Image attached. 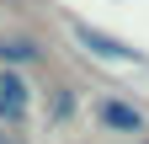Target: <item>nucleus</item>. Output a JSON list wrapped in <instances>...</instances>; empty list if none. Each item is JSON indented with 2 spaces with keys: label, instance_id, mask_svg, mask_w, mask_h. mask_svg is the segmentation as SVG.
Masks as SVG:
<instances>
[{
  "label": "nucleus",
  "instance_id": "f257e3e1",
  "mask_svg": "<svg viewBox=\"0 0 149 144\" xmlns=\"http://www.w3.org/2000/svg\"><path fill=\"white\" fill-rule=\"evenodd\" d=\"M27 107H32L27 80H22V75H11V69H0V123H22V117H27Z\"/></svg>",
  "mask_w": 149,
  "mask_h": 144
},
{
  "label": "nucleus",
  "instance_id": "f03ea898",
  "mask_svg": "<svg viewBox=\"0 0 149 144\" xmlns=\"http://www.w3.org/2000/svg\"><path fill=\"white\" fill-rule=\"evenodd\" d=\"M74 38H80V43H85L91 53H101V59H123V64L133 59V64H139V48H128V43H117V38H107V32H91V27H74Z\"/></svg>",
  "mask_w": 149,
  "mask_h": 144
},
{
  "label": "nucleus",
  "instance_id": "7ed1b4c3",
  "mask_svg": "<svg viewBox=\"0 0 149 144\" xmlns=\"http://www.w3.org/2000/svg\"><path fill=\"white\" fill-rule=\"evenodd\" d=\"M96 117L107 123V128H123V134H139V128H144V112H139V107H128V101H101Z\"/></svg>",
  "mask_w": 149,
  "mask_h": 144
},
{
  "label": "nucleus",
  "instance_id": "20e7f679",
  "mask_svg": "<svg viewBox=\"0 0 149 144\" xmlns=\"http://www.w3.org/2000/svg\"><path fill=\"white\" fill-rule=\"evenodd\" d=\"M0 144H22V139H0Z\"/></svg>",
  "mask_w": 149,
  "mask_h": 144
}]
</instances>
